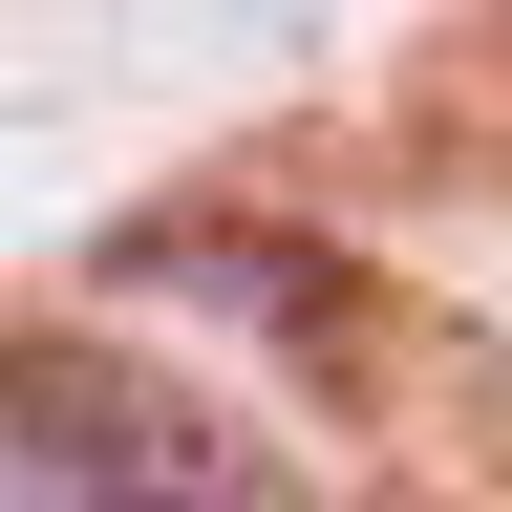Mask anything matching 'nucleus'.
<instances>
[{
  "label": "nucleus",
  "instance_id": "f257e3e1",
  "mask_svg": "<svg viewBox=\"0 0 512 512\" xmlns=\"http://www.w3.org/2000/svg\"><path fill=\"white\" fill-rule=\"evenodd\" d=\"M0 512H278V470L235 406L107 342H0Z\"/></svg>",
  "mask_w": 512,
  "mask_h": 512
}]
</instances>
